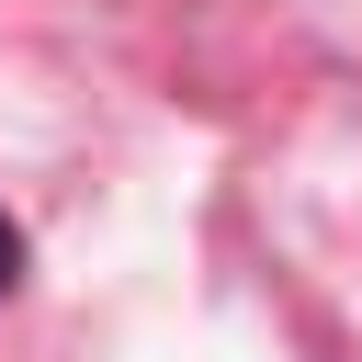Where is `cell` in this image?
<instances>
[{
    "label": "cell",
    "instance_id": "1",
    "mask_svg": "<svg viewBox=\"0 0 362 362\" xmlns=\"http://www.w3.org/2000/svg\"><path fill=\"white\" fill-rule=\"evenodd\" d=\"M11 283H23V226L0 215V305H11Z\"/></svg>",
    "mask_w": 362,
    "mask_h": 362
}]
</instances>
